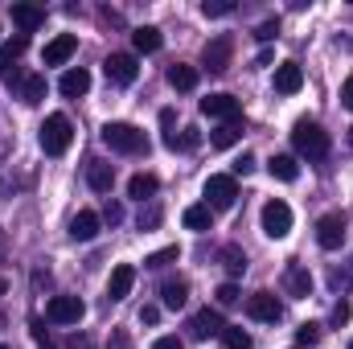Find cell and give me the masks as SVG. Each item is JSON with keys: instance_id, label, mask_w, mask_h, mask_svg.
<instances>
[{"instance_id": "6da1fadb", "label": "cell", "mask_w": 353, "mask_h": 349, "mask_svg": "<svg viewBox=\"0 0 353 349\" xmlns=\"http://www.w3.org/2000/svg\"><path fill=\"white\" fill-rule=\"evenodd\" d=\"M103 144L111 148V152H123V157H140V152H148V136L136 128V123H107L103 128Z\"/></svg>"}, {"instance_id": "7a4b0ae2", "label": "cell", "mask_w": 353, "mask_h": 349, "mask_svg": "<svg viewBox=\"0 0 353 349\" xmlns=\"http://www.w3.org/2000/svg\"><path fill=\"white\" fill-rule=\"evenodd\" d=\"M292 144H296V152L308 157V161H321V157H329V148H333L329 132H325L321 123H312V119H300V123L292 128Z\"/></svg>"}, {"instance_id": "3957f363", "label": "cell", "mask_w": 353, "mask_h": 349, "mask_svg": "<svg viewBox=\"0 0 353 349\" xmlns=\"http://www.w3.org/2000/svg\"><path fill=\"white\" fill-rule=\"evenodd\" d=\"M70 140H74V128H70V119L58 111V115H46V123H41V152L46 157H62L66 148H70Z\"/></svg>"}, {"instance_id": "277c9868", "label": "cell", "mask_w": 353, "mask_h": 349, "mask_svg": "<svg viewBox=\"0 0 353 349\" xmlns=\"http://www.w3.org/2000/svg\"><path fill=\"white\" fill-rule=\"evenodd\" d=\"M259 222H263L267 239H288L292 235V206L279 201V197H271L263 206V214H259Z\"/></svg>"}, {"instance_id": "5b68a950", "label": "cell", "mask_w": 353, "mask_h": 349, "mask_svg": "<svg viewBox=\"0 0 353 349\" xmlns=\"http://www.w3.org/2000/svg\"><path fill=\"white\" fill-rule=\"evenodd\" d=\"M201 193H205V206H210V210H230L234 197H239V181H234L230 173H214L210 181H205Z\"/></svg>"}, {"instance_id": "8992f818", "label": "cell", "mask_w": 353, "mask_h": 349, "mask_svg": "<svg viewBox=\"0 0 353 349\" xmlns=\"http://www.w3.org/2000/svg\"><path fill=\"white\" fill-rule=\"evenodd\" d=\"M230 58H234V37H230V33L210 37V41H205V50H201V62H205V70H210V74L230 70Z\"/></svg>"}, {"instance_id": "52a82bcc", "label": "cell", "mask_w": 353, "mask_h": 349, "mask_svg": "<svg viewBox=\"0 0 353 349\" xmlns=\"http://www.w3.org/2000/svg\"><path fill=\"white\" fill-rule=\"evenodd\" d=\"M83 317H87V304L79 296H54L46 304V321L50 325H79Z\"/></svg>"}, {"instance_id": "ba28073f", "label": "cell", "mask_w": 353, "mask_h": 349, "mask_svg": "<svg viewBox=\"0 0 353 349\" xmlns=\"http://www.w3.org/2000/svg\"><path fill=\"white\" fill-rule=\"evenodd\" d=\"M29 50V37H12V41H4L0 46V83H21V70H17V62H21V54Z\"/></svg>"}, {"instance_id": "9c48e42d", "label": "cell", "mask_w": 353, "mask_h": 349, "mask_svg": "<svg viewBox=\"0 0 353 349\" xmlns=\"http://www.w3.org/2000/svg\"><path fill=\"white\" fill-rule=\"evenodd\" d=\"M201 115H210V119H222V123H230V119H239V115H243V103H239L234 94L218 90V94L201 99Z\"/></svg>"}, {"instance_id": "30bf717a", "label": "cell", "mask_w": 353, "mask_h": 349, "mask_svg": "<svg viewBox=\"0 0 353 349\" xmlns=\"http://www.w3.org/2000/svg\"><path fill=\"white\" fill-rule=\"evenodd\" d=\"M103 70H107V79H111L115 87H132L136 74H140V66H136L132 54H111V58L103 62Z\"/></svg>"}, {"instance_id": "8fae6325", "label": "cell", "mask_w": 353, "mask_h": 349, "mask_svg": "<svg viewBox=\"0 0 353 349\" xmlns=\"http://www.w3.org/2000/svg\"><path fill=\"white\" fill-rule=\"evenodd\" d=\"M247 312L263 325H275L283 317V304L275 300V292H255V296H247Z\"/></svg>"}, {"instance_id": "7c38bea8", "label": "cell", "mask_w": 353, "mask_h": 349, "mask_svg": "<svg viewBox=\"0 0 353 349\" xmlns=\"http://www.w3.org/2000/svg\"><path fill=\"white\" fill-rule=\"evenodd\" d=\"M316 243H321L325 251H337V247L345 243V218H341V214H325V218L316 222Z\"/></svg>"}, {"instance_id": "4fadbf2b", "label": "cell", "mask_w": 353, "mask_h": 349, "mask_svg": "<svg viewBox=\"0 0 353 349\" xmlns=\"http://www.w3.org/2000/svg\"><path fill=\"white\" fill-rule=\"evenodd\" d=\"M74 50H79V37H74V33H58V37L46 46L41 62H46V66H66V62L74 58Z\"/></svg>"}, {"instance_id": "5bb4252c", "label": "cell", "mask_w": 353, "mask_h": 349, "mask_svg": "<svg viewBox=\"0 0 353 349\" xmlns=\"http://www.w3.org/2000/svg\"><path fill=\"white\" fill-rule=\"evenodd\" d=\"M222 329H226V321H222L218 308H201V312H193V321H189V333H193V337H222Z\"/></svg>"}, {"instance_id": "9a60e30c", "label": "cell", "mask_w": 353, "mask_h": 349, "mask_svg": "<svg viewBox=\"0 0 353 349\" xmlns=\"http://www.w3.org/2000/svg\"><path fill=\"white\" fill-rule=\"evenodd\" d=\"M12 25L25 37V33H33V29L46 25V8H37V4H12Z\"/></svg>"}, {"instance_id": "2e32d148", "label": "cell", "mask_w": 353, "mask_h": 349, "mask_svg": "<svg viewBox=\"0 0 353 349\" xmlns=\"http://www.w3.org/2000/svg\"><path fill=\"white\" fill-rule=\"evenodd\" d=\"M300 87H304L300 62H279V66H275V90H279V94H296Z\"/></svg>"}, {"instance_id": "e0dca14e", "label": "cell", "mask_w": 353, "mask_h": 349, "mask_svg": "<svg viewBox=\"0 0 353 349\" xmlns=\"http://www.w3.org/2000/svg\"><path fill=\"white\" fill-rule=\"evenodd\" d=\"M132 283H136V267H132V263H119V267L111 271V283H107V300H123V296L132 292Z\"/></svg>"}, {"instance_id": "ac0fdd59", "label": "cell", "mask_w": 353, "mask_h": 349, "mask_svg": "<svg viewBox=\"0 0 353 349\" xmlns=\"http://www.w3.org/2000/svg\"><path fill=\"white\" fill-rule=\"evenodd\" d=\"M58 90H62L66 99H79V94H87V90H90V70H83V66H70V70L58 79Z\"/></svg>"}, {"instance_id": "d6986e66", "label": "cell", "mask_w": 353, "mask_h": 349, "mask_svg": "<svg viewBox=\"0 0 353 349\" xmlns=\"http://www.w3.org/2000/svg\"><path fill=\"white\" fill-rule=\"evenodd\" d=\"M99 222H103V218H99L94 210H79L74 222H70V239H74V243H90V239L99 235Z\"/></svg>"}, {"instance_id": "ffe728a7", "label": "cell", "mask_w": 353, "mask_h": 349, "mask_svg": "<svg viewBox=\"0 0 353 349\" xmlns=\"http://www.w3.org/2000/svg\"><path fill=\"white\" fill-rule=\"evenodd\" d=\"M87 185L94 189V193H111V185H115V169L103 165V161H90L87 165Z\"/></svg>"}, {"instance_id": "44dd1931", "label": "cell", "mask_w": 353, "mask_h": 349, "mask_svg": "<svg viewBox=\"0 0 353 349\" xmlns=\"http://www.w3.org/2000/svg\"><path fill=\"white\" fill-rule=\"evenodd\" d=\"M161 41H165V37H161V29H157V25H140V29L132 33L136 54H157V50H161Z\"/></svg>"}, {"instance_id": "7402d4cb", "label": "cell", "mask_w": 353, "mask_h": 349, "mask_svg": "<svg viewBox=\"0 0 353 349\" xmlns=\"http://www.w3.org/2000/svg\"><path fill=\"white\" fill-rule=\"evenodd\" d=\"M283 283H288V292H292V296H300V300L312 292V275H308V267H300V263H292V267H288Z\"/></svg>"}, {"instance_id": "603a6c76", "label": "cell", "mask_w": 353, "mask_h": 349, "mask_svg": "<svg viewBox=\"0 0 353 349\" xmlns=\"http://www.w3.org/2000/svg\"><path fill=\"white\" fill-rule=\"evenodd\" d=\"M267 173L275 177V181H296V177H300V165H296V157L279 152V157H271V161H267Z\"/></svg>"}, {"instance_id": "cb8c5ba5", "label": "cell", "mask_w": 353, "mask_h": 349, "mask_svg": "<svg viewBox=\"0 0 353 349\" xmlns=\"http://www.w3.org/2000/svg\"><path fill=\"white\" fill-rule=\"evenodd\" d=\"M161 300H165V308H185L189 283H185V279H165V283H161Z\"/></svg>"}, {"instance_id": "d4e9b609", "label": "cell", "mask_w": 353, "mask_h": 349, "mask_svg": "<svg viewBox=\"0 0 353 349\" xmlns=\"http://www.w3.org/2000/svg\"><path fill=\"white\" fill-rule=\"evenodd\" d=\"M157 189H161V181H157L152 173H136L132 181H128V197H136V201H148Z\"/></svg>"}, {"instance_id": "484cf974", "label": "cell", "mask_w": 353, "mask_h": 349, "mask_svg": "<svg viewBox=\"0 0 353 349\" xmlns=\"http://www.w3.org/2000/svg\"><path fill=\"white\" fill-rule=\"evenodd\" d=\"M239 140H243V123H239V119H230V123H222L218 132H210V144H214V148H234Z\"/></svg>"}, {"instance_id": "4316f807", "label": "cell", "mask_w": 353, "mask_h": 349, "mask_svg": "<svg viewBox=\"0 0 353 349\" xmlns=\"http://www.w3.org/2000/svg\"><path fill=\"white\" fill-rule=\"evenodd\" d=\"M181 222H185L189 230H210V226H214V210H210L205 201H201V206H189V210L181 214Z\"/></svg>"}, {"instance_id": "83f0119b", "label": "cell", "mask_w": 353, "mask_h": 349, "mask_svg": "<svg viewBox=\"0 0 353 349\" xmlns=\"http://www.w3.org/2000/svg\"><path fill=\"white\" fill-rule=\"evenodd\" d=\"M41 99H46V74H25L21 79V103L37 107Z\"/></svg>"}, {"instance_id": "f1b7e54d", "label": "cell", "mask_w": 353, "mask_h": 349, "mask_svg": "<svg viewBox=\"0 0 353 349\" xmlns=\"http://www.w3.org/2000/svg\"><path fill=\"white\" fill-rule=\"evenodd\" d=\"M169 87H173V90H193V87H197V70H193V66H185V62L169 66Z\"/></svg>"}, {"instance_id": "f546056e", "label": "cell", "mask_w": 353, "mask_h": 349, "mask_svg": "<svg viewBox=\"0 0 353 349\" xmlns=\"http://www.w3.org/2000/svg\"><path fill=\"white\" fill-rule=\"evenodd\" d=\"M222 341H226V349H251V333L239 329V325H226L222 329Z\"/></svg>"}, {"instance_id": "4dcf8cb0", "label": "cell", "mask_w": 353, "mask_h": 349, "mask_svg": "<svg viewBox=\"0 0 353 349\" xmlns=\"http://www.w3.org/2000/svg\"><path fill=\"white\" fill-rule=\"evenodd\" d=\"M222 263H226L230 275H243V271H247V255H243L239 247H222Z\"/></svg>"}, {"instance_id": "1f68e13d", "label": "cell", "mask_w": 353, "mask_h": 349, "mask_svg": "<svg viewBox=\"0 0 353 349\" xmlns=\"http://www.w3.org/2000/svg\"><path fill=\"white\" fill-rule=\"evenodd\" d=\"M214 296H218V308H234V304L243 300V292H239V283H222V288H218Z\"/></svg>"}, {"instance_id": "d6a6232c", "label": "cell", "mask_w": 353, "mask_h": 349, "mask_svg": "<svg viewBox=\"0 0 353 349\" xmlns=\"http://www.w3.org/2000/svg\"><path fill=\"white\" fill-rule=\"evenodd\" d=\"M316 341H321V325L316 321H304L296 329V346H316Z\"/></svg>"}, {"instance_id": "836d02e7", "label": "cell", "mask_w": 353, "mask_h": 349, "mask_svg": "<svg viewBox=\"0 0 353 349\" xmlns=\"http://www.w3.org/2000/svg\"><path fill=\"white\" fill-rule=\"evenodd\" d=\"M173 259H181V247H165V251L148 255V259H144V267H169Z\"/></svg>"}, {"instance_id": "e575fe53", "label": "cell", "mask_w": 353, "mask_h": 349, "mask_svg": "<svg viewBox=\"0 0 353 349\" xmlns=\"http://www.w3.org/2000/svg\"><path fill=\"white\" fill-rule=\"evenodd\" d=\"M201 12H205V17H230V12H234V0H205Z\"/></svg>"}, {"instance_id": "d590c367", "label": "cell", "mask_w": 353, "mask_h": 349, "mask_svg": "<svg viewBox=\"0 0 353 349\" xmlns=\"http://www.w3.org/2000/svg\"><path fill=\"white\" fill-rule=\"evenodd\" d=\"M247 173H255V157H251V152H243V157L234 161V173L230 177H247Z\"/></svg>"}, {"instance_id": "8d00e7d4", "label": "cell", "mask_w": 353, "mask_h": 349, "mask_svg": "<svg viewBox=\"0 0 353 349\" xmlns=\"http://www.w3.org/2000/svg\"><path fill=\"white\" fill-rule=\"evenodd\" d=\"M161 222V210L157 206H148V210H140V230H152Z\"/></svg>"}, {"instance_id": "74e56055", "label": "cell", "mask_w": 353, "mask_h": 349, "mask_svg": "<svg viewBox=\"0 0 353 349\" xmlns=\"http://www.w3.org/2000/svg\"><path fill=\"white\" fill-rule=\"evenodd\" d=\"M350 317H353L350 300H337V304H333V325H345V321H350Z\"/></svg>"}, {"instance_id": "f35d334b", "label": "cell", "mask_w": 353, "mask_h": 349, "mask_svg": "<svg viewBox=\"0 0 353 349\" xmlns=\"http://www.w3.org/2000/svg\"><path fill=\"white\" fill-rule=\"evenodd\" d=\"M275 33H279V21H275V17H271V21H263V25L255 29V37H259V41H271Z\"/></svg>"}, {"instance_id": "ab89813d", "label": "cell", "mask_w": 353, "mask_h": 349, "mask_svg": "<svg viewBox=\"0 0 353 349\" xmlns=\"http://www.w3.org/2000/svg\"><path fill=\"white\" fill-rule=\"evenodd\" d=\"M176 144H181V148H197V144H201V136H197V128H185V132L176 136Z\"/></svg>"}, {"instance_id": "60d3db41", "label": "cell", "mask_w": 353, "mask_h": 349, "mask_svg": "<svg viewBox=\"0 0 353 349\" xmlns=\"http://www.w3.org/2000/svg\"><path fill=\"white\" fill-rule=\"evenodd\" d=\"M157 321H161V308L157 304H144L140 308V325H157Z\"/></svg>"}, {"instance_id": "b9f144b4", "label": "cell", "mask_w": 353, "mask_h": 349, "mask_svg": "<svg viewBox=\"0 0 353 349\" xmlns=\"http://www.w3.org/2000/svg\"><path fill=\"white\" fill-rule=\"evenodd\" d=\"M33 337H37V349H58L50 337H46V329H41V321H33Z\"/></svg>"}, {"instance_id": "7bdbcfd3", "label": "cell", "mask_w": 353, "mask_h": 349, "mask_svg": "<svg viewBox=\"0 0 353 349\" xmlns=\"http://www.w3.org/2000/svg\"><path fill=\"white\" fill-rule=\"evenodd\" d=\"M103 218H107V222L115 226V222H123V210H119L115 201H107V210H103Z\"/></svg>"}, {"instance_id": "ee69618b", "label": "cell", "mask_w": 353, "mask_h": 349, "mask_svg": "<svg viewBox=\"0 0 353 349\" xmlns=\"http://www.w3.org/2000/svg\"><path fill=\"white\" fill-rule=\"evenodd\" d=\"M152 349H185V341H181V337H157Z\"/></svg>"}, {"instance_id": "f6af8a7d", "label": "cell", "mask_w": 353, "mask_h": 349, "mask_svg": "<svg viewBox=\"0 0 353 349\" xmlns=\"http://www.w3.org/2000/svg\"><path fill=\"white\" fill-rule=\"evenodd\" d=\"M341 103L353 111V79H345V87H341Z\"/></svg>"}, {"instance_id": "bcb514c9", "label": "cell", "mask_w": 353, "mask_h": 349, "mask_svg": "<svg viewBox=\"0 0 353 349\" xmlns=\"http://www.w3.org/2000/svg\"><path fill=\"white\" fill-rule=\"evenodd\" d=\"M107 349H128V337H123V333H115V337L107 341Z\"/></svg>"}, {"instance_id": "7dc6e473", "label": "cell", "mask_w": 353, "mask_h": 349, "mask_svg": "<svg viewBox=\"0 0 353 349\" xmlns=\"http://www.w3.org/2000/svg\"><path fill=\"white\" fill-rule=\"evenodd\" d=\"M4 251H8V243H4V230H0V259H4Z\"/></svg>"}, {"instance_id": "c3c4849f", "label": "cell", "mask_w": 353, "mask_h": 349, "mask_svg": "<svg viewBox=\"0 0 353 349\" xmlns=\"http://www.w3.org/2000/svg\"><path fill=\"white\" fill-rule=\"evenodd\" d=\"M4 292H8V279H4V275H0V296H4Z\"/></svg>"}, {"instance_id": "681fc988", "label": "cell", "mask_w": 353, "mask_h": 349, "mask_svg": "<svg viewBox=\"0 0 353 349\" xmlns=\"http://www.w3.org/2000/svg\"><path fill=\"white\" fill-rule=\"evenodd\" d=\"M350 148H353V128H350Z\"/></svg>"}, {"instance_id": "f907efd6", "label": "cell", "mask_w": 353, "mask_h": 349, "mask_svg": "<svg viewBox=\"0 0 353 349\" xmlns=\"http://www.w3.org/2000/svg\"><path fill=\"white\" fill-rule=\"evenodd\" d=\"M0 349H12V346H0Z\"/></svg>"}, {"instance_id": "816d5d0a", "label": "cell", "mask_w": 353, "mask_h": 349, "mask_svg": "<svg viewBox=\"0 0 353 349\" xmlns=\"http://www.w3.org/2000/svg\"><path fill=\"white\" fill-rule=\"evenodd\" d=\"M350 349H353V341H350Z\"/></svg>"}]
</instances>
